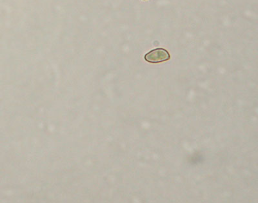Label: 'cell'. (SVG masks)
<instances>
[{"mask_svg":"<svg viewBox=\"0 0 258 203\" xmlns=\"http://www.w3.org/2000/svg\"><path fill=\"white\" fill-rule=\"evenodd\" d=\"M144 59L148 63H159L170 60V55L163 48H157L146 54Z\"/></svg>","mask_w":258,"mask_h":203,"instance_id":"obj_1","label":"cell"},{"mask_svg":"<svg viewBox=\"0 0 258 203\" xmlns=\"http://www.w3.org/2000/svg\"><path fill=\"white\" fill-rule=\"evenodd\" d=\"M143 1H145V0H143Z\"/></svg>","mask_w":258,"mask_h":203,"instance_id":"obj_2","label":"cell"}]
</instances>
